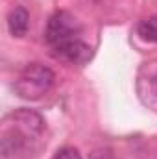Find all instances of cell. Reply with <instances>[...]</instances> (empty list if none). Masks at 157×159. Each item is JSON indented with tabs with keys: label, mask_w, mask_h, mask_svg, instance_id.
<instances>
[{
	"label": "cell",
	"mask_w": 157,
	"mask_h": 159,
	"mask_svg": "<svg viewBox=\"0 0 157 159\" xmlns=\"http://www.w3.org/2000/svg\"><path fill=\"white\" fill-rule=\"evenodd\" d=\"M54 72L41 63H30L24 67L20 76L15 80L13 89L24 100H39L54 85Z\"/></svg>",
	"instance_id": "obj_1"
},
{
	"label": "cell",
	"mask_w": 157,
	"mask_h": 159,
	"mask_svg": "<svg viewBox=\"0 0 157 159\" xmlns=\"http://www.w3.org/2000/svg\"><path fill=\"white\" fill-rule=\"evenodd\" d=\"M78 34H79V26L76 22V19L67 11H56L46 22L44 39L48 41V44H52L56 48V46H59L67 41L76 39Z\"/></svg>",
	"instance_id": "obj_2"
},
{
	"label": "cell",
	"mask_w": 157,
	"mask_h": 159,
	"mask_svg": "<svg viewBox=\"0 0 157 159\" xmlns=\"http://www.w3.org/2000/svg\"><path fill=\"white\" fill-rule=\"evenodd\" d=\"M54 50H56V56L57 57H61L63 61L72 63V65H85L91 59V54H92L91 52V46L87 43H83L79 37L67 41V43L56 46Z\"/></svg>",
	"instance_id": "obj_3"
},
{
	"label": "cell",
	"mask_w": 157,
	"mask_h": 159,
	"mask_svg": "<svg viewBox=\"0 0 157 159\" xmlns=\"http://www.w3.org/2000/svg\"><path fill=\"white\" fill-rule=\"evenodd\" d=\"M11 117H13V129L19 131L20 135H24L26 139L37 137L41 131H43V128H44L43 119H41L37 113L30 111V109H19Z\"/></svg>",
	"instance_id": "obj_4"
},
{
	"label": "cell",
	"mask_w": 157,
	"mask_h": 159,
	"mask_svg": "<svg viewBox=\"0 0 157 159\" xmlns=\"http://www.w3.org/2000/svg\"><path fill=\"white\" fill-rule=\"evenodd\" d=\"M30 28V13L24 7H15L7 15V30L13 37H24Z\"/></svg>",
	"instance_id": "obj_5"
},
{
	"label": "cell",
	"mask_w": 157,
	"mask_h": 159,
	"mask_svg": "<svg viewBox=\"0 0 157 159\" xmlns=\"http://www.w3.org/2000/svg\"><path fill=\"white\" fill-rule=\"evenodd\" d=\"M139 37L146 43H157V17H148L137 26Z\"/></svg>",
	"instance_id": "obj_6"
},
{
	"label": "cell",
	"mask_w": 157,
	"mask_h": 159,
	"mask_svg": "<svg viewBox=\"0 0 157 159\" xmlns=\"http://www.w3.org/2000/svg\"><path fill=\"white\" fill-rule=\"evenodd\" d=\"M52 159H83V157H81V154H79L76 148H72V146H63V148H59V150L54 154Z\"/></svg>",
	"instance_id": "obj_7"
},
{
	"label": "cell",
	"mask_w": 157,
	"mask_h": 159,
	"mask_svg": "<svg viewBox=\"0 0 157 159\" xmlns=\"http://www.w3.org/2000/svg\"><path fill=\"white\" fill-rule=\"evenodd\" d=\"M148 85H150V94L157 98V69L152 74H148Z\"/></svg>",
	"instance_id": "obj_8"
}]
</instances>
